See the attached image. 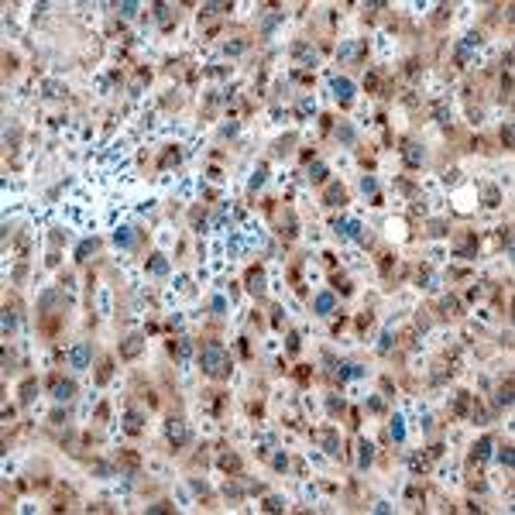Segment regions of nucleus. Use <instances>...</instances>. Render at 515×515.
Segmentation results:
<instances>
[{
	"label": "nucleus",
	"mask_w": 515,
	"mask_h": 515,
	"mask_svg": "<svg viewBox=\"0 0 515 515\" xmlns=\"http://www.w3.org/2000/svg\"><path fill=\"white\" fill-rule=\"evenodd\" d=\"M199 364H203V375L213 378V382H224L230 375V354L220 343H206L203 354H199Z\"/></svg>",
	"instance_id": "f257e3e1"
},
{
	"label": "nucleus",
	"mask_w": 515,
	"mask_h": 515,
	"mask_svg": "<svg viewBox=\"0 0 515 515\" xmlns=\"http://www.w3.org/2000/svg\"><path fill=\"white\" fill-rule=\"evenodd\" d=\"M165 436H169L172 447H186V443H189V426H186V419L172 416V419L165 422Z\"/></svg>",
	"instance_id": "f03ea898"
},
{
	"label": "nucleus",
	"mask_w": 515,
	"mask_h": 515,
	"mask_svg": "<svg viewBox=\"0 0 515 515\" xmlns=\"http://www.w3.org/2000/svg\"><path fill=\"white\" fill-rule=\"evenodd\" d=\"M90 357H93V347H90V340H79L72 350H69V364L76 367V371H86L90 367Z\"/></svg>",
	"instance_id": "7ed1b4c3"
},
{
	"label": "nucleus",
	"mask_w": 515,
	"mask_h": 515,
	"mask_svg": "<svg viewBox=\"0 0 515 515\" xmlns=\"http://www.w3.org/2000/svg\"><path fill=\"white\" fill-rule=\"evenodd\" d=\"M477 45H481V35H477V31H471V35H467V38L457 45V62H460V65H471V58H474Z\"/></svg>",
	"instance_id": "20e7f679"
},
{
	"label": "nucleus",
	"mask_w": 515,
	"mask_h": 515,
	"mask_svg": "<svg viewBox=\"0 0 515 515\" xmlns=\"http://www.w3.org/2000/svg\"><path fill=\"white\" fill-rule=\"evenodd\" d=\"M72 395H76V382L58 378V375H55V378H52V399H55V402H69Z\"/></svg>",
	"instance_id": "39448f33"
},
{
	"label": "nucleus",
	"mask_w": 515,
	"mask_h": 515,
	"mask_svg": "<svg viewBox=\"0 0 515 515\" xmlns=\"http://www.w3.org/2000/svg\"><path fill=\"white\" fill-rule=\"evenodd\" d=\"M402 158H405L409 169H419L422 162H426V152H422V144H416V141H405L402 144Z\"/></svg>",
	"instance_id": "423d86ee"
},
{
	"label": "nucleus",
	"mask_w": 515,
	"mask_h": 515,
	"mask_svg": "<svg viewBox=\"0 0 515 515\" xmlns=\"http://www.w3.org/2000/svg\"><path fill=\"white\" fill-rule=\"evenodd\" d=\"M141 347H144V333H131V337H124V343H120V357H137Z\"/></svg>",
	"instance_id": "0eeeda50"
},
{
	"label": "nucleus",
	"mask_w": 515,
	"mask_h": 515,
	"mask_svg": "<svg viewBox=\"0 0 515 515\" xmlns=\"http://www.w3.org/2000/svg\"><path fill=\"white\" fill-rule=\"evenodd\" d=\"M333 93H337V100L343 107H350L354 103V83L350 79H333Z\"/></svg>",
	"instance_id": "6e6552de"
},
{
	"label": "nucleus",
	"mask_w": 515,
	"mask_h": 515,
	"mask_svg": "<svg viewBox=\"0 0 515 515\" xmlns=\"http://www.w3.org/2000/svg\"><path fill=\"white\" fill-rule=\"evenodd\" d=\"M292 55L299 58V62H306V65H316V58H320V52H316L313 45H306V41H299V45H292Z\"/></svg>",
	"instance_id": "1a4fd4ad"
},
{
	"label": "nucleus",
	"mask_w": 515,
	"mask_h": 515,
	"mask_svg": "<svg viewBox=\"0 0 515 515\" xmlns=\"http://www.w3.org/2000/svg\"><path fill=\"white\" fill-rule=\"evenodd\" d=\"M244 282H248V292H254V296H261V292H265V271H261L258 265H254V268H248V278H244Z\"/></svg>",
	"instance_id": "9d476101"
},
{
	"label": "nucleus",
	"mask_w": 515,
	"mask_h": 515,
	"mask_svg": "<svg viewBox=\"0 0 515 515\" xmlns=\"http://www.w3.org/2000/svg\"><path fill=\"white\" fill-rule=\"evenodd\" d=\"M488 457H491V436H481L471 450V464H484Z\"/></svg>",
	"instance_id": "9b49d317"
},
{
	"label": "nucleus",
	"mask_w": 515,
	"mask_h": 515,
	"mask_svg": "<svg viewBox=\"0 0 515 515\" xmlns=\"http://www.w3.org/2000/svg\"><path fill=\"white\" fill-rule=\"evenodd\" d=\"M169 350H172V357H179V361H186L192 354V340L189 337H175V340L169 343Z\"/></svg>",
	"instance_id": "f8f14e48"
},
{
	"label": "nucleus",
	"mask_w": 515,
	"mask_h": 515,
	"mask_svg": "<svg viewBox=\"0 0 515 515\" xmlns=\"http://www.w3.org/2000/svg\"><path fill=\"white\" fill-rule=\"evenodd\" d=\"M155 21H158L162 28H172V24H175V7H172V4H155Z\"/></svg>",
	"instance_id": "ddd939ff"
},
{
	"label": "nucleus",
	"mask_w": 515,
	"mask_h": 515,
	"mask_svg": "<svg viewBox=\"0 0 515 515\" xmlns=\"http://www.w3.org/2000/svg\"><path fill=\"white\" fill-rule=\"evenodd\" d=\"M364 52H367L364 41H347V45H340V58H347V62H357Z\"/></svg>",
	"instance_id": "4468645a"
},
{
	"label": "nucleus",
	"mask_w": 515,
	"mask_h": 515,
	"mask_svg": "<svg viewBox=\"0 0 515 515\" xmlns=\"http://www.w3.org/2000/svg\"><path fill=\"white\" fill-rule=\"evenodd\" d=\"M323 203H326V206H343V203H347V192H343V186H340V182H333V186L326 189Z\"/></svg>",
	"instance_id": "2eb2a0df"
},
{
	"label": "nucleus",
	"mask_w": 515,
	"mask_h": 515,
	"mask_svg": "<svg viewBox=\"0 0 515 515\" xmlns=\"http://www.w3.org/2000/svg\"><path fill=\"white\" fill-rule=\"evenodd\" d=\"M313 306H316V313H320V316H330L337 303H333V296H330V292H320V296L313 299Z\"/></svg>",
	"instance_id": "dca6fc26"
},
{
	"label": "nucleus",
	"mask_w": 515,
	"mask_h": 515,
	"mask_svg": "<svg viewBox=\"0 0 515 515\" xmlns=\"http://www.w3.org/2000/svg\"><path fill=\"white\" fill-rule=\"evenodd\" d=\"M141 426H144L141 412H134V409H131V412H124V429H127L131 436H137V433H141Z\"/></svg>",
	"instance_id": "f3484780"
},
{
	"label": "nucleus",
	"mask_w": 515,
	"mask_h": 515,
	"mask_svg": "<svg viewBox=\"0 0 515 515\" xmlns=\"http://www.w3.org/2000/svg\"><path fill=\"white\" fill-rule=\"evenodd\" d=\"M35 395H38V382H35V378H28V382L21 385V405H31V402H35Z\"/></svg>",
	"instance_id": "a211bd4d"
},
{
	"label": "nucleus",
	"mask_w": 515,
	"mask_h": 515,
	"mask_svg": "<svg viewBox=\"0 0 515 515\" xmlns=\"http://www.w3.org/2000/svg\"><path fill=\"white\" fill-rule=\"evenodd\" d=\"M439 316H460V303L454 299V296L439 299Z\"/></svg>",
	"instance_id": "6ab92c4d"
},
{
	"label": "nucleus",
	"mask_w": 515,
	"mask_h": 515,
	"mask_svg": "<svg viewBox=\"0 0 515 515\" xmlns=\"http://www.w3.org/2000/svg\"><path fill=\"white\" fill-rule=\"evenodd\" d=\"M96 248H100L96 237H93V241H83V244L76 248V258H79V261H90V254H96Z\"/></svg>",
	"instance_id": "aec40b11"
},
{
	"label": "nucleus",
	"mask_w": 515,
	"mask_h": 515,
	"mask_svg": "<svg viewBox=\"0 0 515 515\" xmlns=\"http://www.w3.org/2000/svg\"><path fill=\"white\" fill-rule=\"evenodd\" d=\"M114 241L120 244V248H131V244H134V227H120L114 234Z\"/></svg>",
	"instance_id": "412c9836"
},
{
	"label": "nucleus",
	"mask_w": 515,
	"mask_h": 515,
	"mask_svg": "<svg viewBox=\"0 0 515 515\" xmlns=\"http://www.w3.org/2000/svg\"><path fill=\"white\" fill-rule=\"evenodd\" d=\"M148 268H152V275H165V271H169V261H165L162 254H152V258H148Z\"/></svg>",
	"instance_id": "4be33fe9"
},
{
	"label": "nucleus",
	"mask_w": 515,
	"mask_h": 515,
	"mask_svg": "<svg viewBox=\"0 0 515 515\" xmlns=\"http://www.w3.org/2000/svg\"><path fill=\"white\" fill-rule=\"evenodd\" d=\"M495 402H498V405H512V382H505L501 388H498Z\"/></svg>",
	"instance_id": "5701e85b"
},
{
	"label": "nucleus",
	"mask_w": 515,
	"mask_h": 515,
	"mask_svg": "<svg viewBox=\"0 0 515 515\" xmlns=\"http://www.w3.org/2000/svg\"><path fill=\"white\" fill-rule=\"evenodd\" d=\"M433 114H436L439 124H450V107H447L443 100H436V103H433Z\"/></svg>",
	"instance_id": "b1692460"
},
{
	"label": "nucleus",
	"mask_w": 515,
	"mask_h": 515,
	"mask_svg": "<svg viewBox=\"0 0 515 515\" xmlns=\"http://www.w3.org/2000/svg\"><path fill=\"white\" fill-rule=\"evenodd\" d=\"M179 162H182V152H179V148H172V152L162 155V169H172V165H179Z\"/></svg>",
	"instance_id": "393cba45"
},
{
	"label": "nucleus",
	"mask_w": 515,
	"mask_h": 515,
	"mask_svg": "<svg viewBox=\"0 0 515 515\" xmlns=\"http://www.w3.org/2000/svg\"><path fill=\"white\" fill-rule=\"evenodd\" d=\"M220 467H224V471H241V457H237V454H224V457H220Z\"/></svg>",
	"instance_id": "a878e982"
},
{
	"label": "nucleus",
	"mask_w": 515,
	"mask_h": 515,
	"mask_svg": "<svg viewBox=\"0 0 515 515\" xmlns=\"http://www.w3.org/2000/svg\"><path fill=\"white\" fill-rule=\"evenodd\" d=\"M110 375H114V361H110V357H103V361H100V375H96V378H100V385L110 382Z\"/></svg>",
	"instance_id": "bb28decb"
},
{
	"label": "nucleus",
	"mask_w": 515,
	"mask_h": 515,
	"mask_svg": "<svg viewBox=\"0 0 515 515\" xmlns=\"http://www.w3.org/2000/svg\"><path fill=\"white\" fill-rule=\"evenodd\" d=\"M467 405H471V395H467V392H457V402H454V412H457V416H464V412H467Z\"/></svg>",
	"instance_id": "cd10ccee"
},
{
	"label": "nucleus",
	"mask_w": 515,
	"mask_h": 515,
	"mask_svg": "<svg viewBox=\"0 0 515 515\" xmlns=\"http://www.w3.org/2000/svg\"><path fill=\"white\" fill-rule=\"evenodd\" d=\"M14 326H18V316H14V309L7 306V309H4V333H11Z\"/></svg>",
	"instance_id": "c85d7f7f"
},
{
	"label": "nucleus",
	"mask_w": 515,
	"mask_h": 515,
	"mask_svg": "<svg viewBox=\"0 0 515 515\" xmlns=\"http://www.w3.org/2000/svg\"><path fill=\"white\" fill-rule=\"evenodd\" d=\"M261 508H265V512H282V508H285V501L271 495V498H265V505H261Z\"/></svg>",
	"instance_id": "c756f323"
},
{
	"label": "nucleus",
	"mask_w": 515,
	"mask_h": 515,
	"mask_svg": "<svg viewBox=\"0 0 515 515\" xmlns=\"http://www.w3.org/2000/svg\"><path fill=\"white\" fill-rule=\"evenodd\" d=\"M323 443H326V454H333V457L340 454V443H337V436H333V433H323Z\"/></svg>",
	"instance_id": "7c9ffc66"
},
{
	"label": "nucleus",
	"mask_w": 515,
	"mask_h": 515,
	"mask_svg": "<svg viewBox=\"0 0 515 515\" xmlns=\"http://www.w3.org/2000/svg\"><path fill=\"white\" fill-rule=\"evenodd\" d=\"M309 179H313V182H323V179H326V169L320 165V162H313V165H309Z\"/></svg>",
	"instance_id": "2f4dec72"
},
{
	"label": "nucleus",
	"mask_w": 515,
	"mask_h": 515,
	"mask_svg": "<svg viewBox=\"0 0 515 515\" xmlns=\"http://www.w3.org/2000/svg\"><path fill=\"white\" fill-rule=\"evenodd\" d=\"M117 11H120V18H134V14H137V4H134V0H124Z\"/></svg>",
	"instance_id": "473e14b6"
},
{
	"label": "nucleus",
	"mask_w": 515,
	"mask_h": 515,
	"mask_svg": "<svg viewBox=\"0 0 515 515\" xmlns=\"http://www.w3.org/2000/svg\"><path fill=\"white\" fill-rule=\"evenodd\" d=\"M220 11H230V4H203V18H210V14H220Z\"/></svg>",
	"instance_id": "72a5a7b5"
},
{
	"label": "nucleus",
	"mask_w": 515,
	"mask_h": 515,
	"mask_svg": "<svg viewBox=\"0 0 515 515\" xmlns=\"http://www.w3.org/2000/svg\"><path fill=\"white\" fill-rule=\"evenodd\" d=\"M498 199H501L498 189H495V186H488V189H484V206H498Z\"/></svg>",
	"instance_id": "f704fd0d"
},
{
	"label": "nucleus",
	"mask_w": 515,
	"mask_h": 515,
	"mask_svg": "<svg viewBox=\"0 0 515 515\" xmlns=\"http://www.w3.org/2000/svg\"><path fill=\"white\" fill-rule=\"evenodd\" d=\"M265 175H268V169H265V165H258V172H254V179H251V189H258V186L265 182Z\"/></svg>",
	"instance_id": "c9c22d12"
},
{
	"label": "nucleus",
	"mask_w": 515,
	"mask_h": 515,
	"mask_svg": "<svg viewBox=\"0 0 515 515\" xmlns=\"http://www.w3.org/2000/svg\"><path fill=\"white\" fill-rule=\"evenodd\" d=\"M392 439H399V443L405 439V429H402V419H399V416H395V422H392Z\"/></svg>",
	"instance_id": "e433bc0d"
},
{
	"label": "nucleus",
	"mask_w": 515,
	"mask_h": 515,
	"mask_svg": "<svg viewBox=\"0 0 515 515\" xmlns=\"http://www.w3.org/2000/svg\"><path fill=\"white\" fill-rule=\"evenodd\" d=\"M93 471H96L100 477H110V474H114V467H110V464H100V460L93 464Z\"/></svg>",
	"instance_id": "4c0bfd02"
},
{
	"label": "nucleus",
	"mask_w": 515,
	"mask_h": 515,
	"mask_svg": "<svg viewBox=\"0 0 515 515\" xmlns=\"http://www.w3.org/2000/svg\"><path fill=\"white\" fill-rule=\"evenodd\" d=\"M361 189H364V192H371V196H375V189H378V182H375L371 175H364V179H361Z\"/></svg>",
	"instance_id": "58836bf2"
},
{
	"label": "nucleus",
	"mask_w": 515,
	"mask_h": 515,
	"mask_svg": "<svg viewBox=\"0 0 515 515\" xmlns=\"http://www.w3.org/2000/svg\"><path fill=\"white\" fill-rule=\"evenodd\" d=\"M45 96H52V100L62 96V86H58V83H45Z\"/></svg>",
	"instance_id": "ea45409f"
},
{
	"label": "nucleus",
	"mask_w": 515,
	"mask_h": 515,
	"mask_svg": "<svg viewBox=\"0 0 515 515\" xmlns=\"http://www.w3.org/2000/svg\"><path fill=\"white\" fill-rule=\"evenodd\" d=\"M426 467H429V460H426V457H412V471H416V474H422Z\"/></svg>",
	"instance_id": "a19ab883"
},
{
	"label": "nucleus",
	"mask_w": 515,
	"mask_h": 515,
	"mask_svg": "<svg viewBox=\"0 0 515 515\" xmlns=\"http://www.w3.org/2000/svg\"><path fill=\"white\" fill-rule=\"evenodd\" d=\"M371 457H375V454H371V447H367V443H361V467H367V464H371Z\"/></svg>",
	"instance_id": "79ce46f5"
},
{
	"label": "nucleus",
	"mask_w": 515,
	"mask_h": 515,
	"mask_svg": "<svg viewBox=\"0 0 515 515\" xmlns=\"http://www.w3.org/2000/svg\"><path fill=\"white\" fill-rule=\"evenodd\" d=\"M457 254H460V258H471V254H474V244H471V241H464V244L457 248Z\"/></svg>",
	"instance_id": "37998d69"
},
{
	"label": "nucleus",
	"mask_w": 515,
	"mask_h": 515,
	"mask_svg": "<svg viewBox=\"0 0 515 515\" xmlns=\"http://www.w3.org/2000/svg\"><path fill=\"white\" fill-rule=\"evenodd\" d=\"M501 141H505V148H512V127H508V124L501 127Z\"/></svg>",
	"instance_id": "c03bdc74"
},
{
	"label": "nucleus",
	"mask_w": 515,
	"mask_h": 515,
	"mask_svg": "<svg viewBox=\"0 0 515 515\" xmlns=\"http://www.w3.org/2000/svg\"><path fill=\"white\" fill-rule=\"evenodd\" d=\"M512 447H505V450H501V464H505V467H512Z\"/></svg>",
	"instance_id": "a18cd8bd"
},
{
	"label": "nucleus",
	"mask_w": 515,
	"mask_h": 515,
	"mask_svg": "<svg viewBox=\"0 0 515 515\" xmlns=\"http://www.w3.org/2000/svg\"><path fill=\"white\" fill-rule=\"evenodd\" d=\"M288 144H292V137H285V141H278V144H275V155H285V152H288Z\"/></svg>",
	"instance_id": "49530a36"
},
{
	"label": "nucleus",
	"mask_w": 515,
	"mask_h": 515,
	"mask_svg": "<svg viewBox=\"0 0 515 515\" xmlns=\"http://www.w3.org/2000/svg\"><path fill=\"white\" fill-rule=\"evenodd\" d=\"M288 350H292V354L299 350V333H288Z\"/></svg>",
	"instance_id": "de8ad7c7"
},
{
	"label": "nucleus",
	"mask_w": 515,
	"mask_h": 515,
	"mask_svg": "<svg viewBox=\"0 0 515 515\" xmlns=\"http://www.w3.org/2000/svg\"><path fill=\"white\" fill-rule=\"evenodd\" d=\"M227 52H234V55H237V52H244V41H230Z\"/></svg>",
	"instance_id": "09e8293b"
},
{
	"label": "nucleus",
	"mask_w": 515,
	"mask_h": 515,
	"mask_svg": "<svg viewBox=\"0 0 515 515\" xmlns=\"http://www.w3.org/2000/svg\"><path fill=\"white\" fill-rule=\"evenodd\" d=\"M429 282H433V275H429V271H419V285L429 288Z\"/></svg>",
	"instance_id": "8fccbe9b"
},
{
	"label": "nucleus",
	"mask_w": 515,
	"mask_h": 515,
	"mask_svg": "<svg viewBox=\"0 0 515 515\" xmlns=\"http://www.w3.org/2000/svg\"><path fill=\"white\" fill-rule=\"evenodd\" d=\"M330 412L337 416V412H343V402H337V399H330Z\"/></svg>",
	"instance_id": "3c124183"
},
{
	"label": "nucleus",
	"mask_w": 515,
	"mask_h": 515,
	"mask_svg": "<svg viewBox=\"0 0 515 515\" xmlns=\"http://www.w3.org/2000/svg\"><path fill=\"white\" fill-rule=\"evenodd\" d=\"M210 306H213V313H224V309H227V303H224V299H213Z\"/></svg>",
	"instance_id": "603ef678"
}]
</instances>
